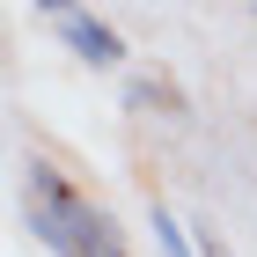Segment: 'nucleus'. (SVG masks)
Segmentation results:
<instances>
[{"mask_svg": "<svg viewBox=\"0 0 257 257\" xmlns=\"http://www.w3.org/2000/svg\"><path fill=\"white\" fill-rule=\"evenodd\" d=\"M44 22H52V30H59V37L74 44L88 66H118V59H125L118 30H110V22H96L88 8H66V0H59V8H44Z\"/></svg>", "mask_w": 257, "mask_h": 257, "instance_id": "f257e3e1", "label": "nucleus"}, {"mask_svg": "<svg viewBox=\"0 0 257 257\" xmlns=\"http://www.w3.org/2000/svg\"><path fill=\"white\" fill-rule=\"evenodd\" d=\"M133 103H169V110H177V81H140V88H133Z\"/></svg>", "mask_w": 257, "mask_h": 257, "instance_id": "f03ea898", "label": "nucleus"}, {"mask_svg": "<svg viewBox=\"0 0 257 257\" xmlns=\"http://www.w3.org/2000/svg\"><path fill=\"white\" fill-rule=\"evenodd\" d=\"M198 257H235V250H228V242H206V250H198Z\"/></svg>", "mask_w": 257, "mask_h": 257, "instance_id": "7ed1b4c3", "label": "nucleus"}]
</instances>
